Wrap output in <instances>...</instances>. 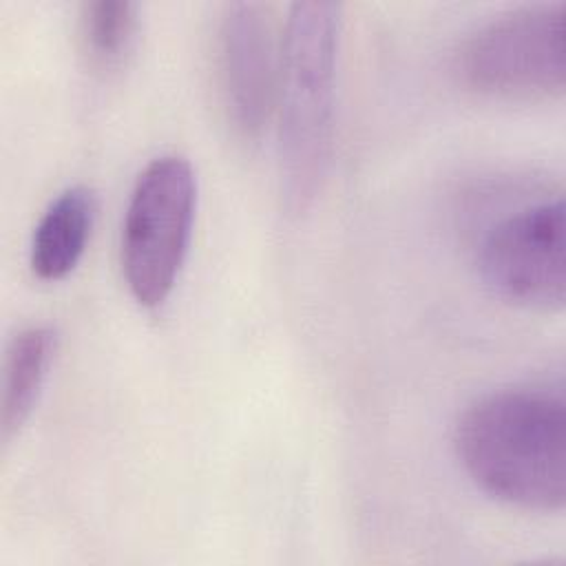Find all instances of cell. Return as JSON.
Returning <instances> with one entry per match:
<instances>
[{
  "mask_svg": "<svg viewBox=\"0 0 566 566\" xmlns=\"http://www.w3.org/2000/svg\"><path fill=\"white\" fill-rule=\"evenodd\" d=\"M197 179L181 155H159L137 175L122 223V274L142 307H159L188 254Z\"/></svg>",
  "mask_w": 566,
  "mask_h": 566,
  "instance_id": "3957f363",
  "label": "cell"
},
{
  "mask_svg": "<svg viewBox=\"0 0 566 566\" xmlns=\"http://www.w3.org/2000/svg\"><path fill=\"white\" fill-rule=\"evenodd\" d=\"M55 354V329L51 325L20 327L4 347L0 436L9 444L31 418Z\"/></svg>",
  "mask_w": 566,
  "mask_h": 566,
  "instance_id": "ba28073f",
  "label": "cell"
},
{
  "mask_svg": "<svg viewBox=\"0 0 566 566\" xmlns=\"http://www.w3.org/2000/svg\"><path fill=\"white\" fill-rule=\"evenodd\" d=\"M564 199L542 197L504 210L480 234L475 265L502 301L557 312L566 301Z\"/></svg>",
  "mask_w": 566,
  "mask_h": 566,
  "instance_id": "5b68a950",
  "label": "cell"
},
{
  "mask_svg": "<svg viewBox=\"0 0 566 566\" xmlns=\"http://www.w3.org/2000/svg\"><path fill=\"white\" fill-rule=\"evenodd\" d=\"M455 455L489 497L535 513L566 502V402L562 385L506 387L458 418Z\"/></svg>",
  "mask_w": 566,
  "mask_h": 566,
  "instance_id": "6da1fadb",
  "label": "cell"
},
{
  "mask_svg": "<svg viewBox=\"0 0 566 566\" xmlns=\"http://www.w3.org/2000/svg\"><path fill=\"white\" fill-rule=\"evenodd\" d=\"M97 201L88 186L64 188L40 214L29 243V265L40 281L66 279L84 256Z\"/></svg>",
  "mask_w": 566,
  "mask_h": 566,
  "instance_id": "52a82bcc",
  "label": "cell"
},
{
  "mask_svg": "<svg viewBox=\"0 0 566 566\" xmlns=\"http://www.w3.org/2000/svg\"><path fill=\"white\" fill-rule=\"evenodd\" d=\"M221 108L239 142H256L276 106L281 38L272 13L259 2L223 7L214 42Z\"/></svg>",
  "mask_w": 566,
  "mask_h": 566,
  "instance_id": "8992f818",
  "label": "cell"
},
{
  "mask_svg": "<svg viewBox=\"0 0 566 566\" xmlns=\"http://www.w3.org/2000/svg\"><path fill=\"white\" fill-rule=\"evenodd\" d=\"M564 55V4H533L475 29L455 53V71L484 97L555 99L566 88Z\"/></svg>",
  "mask_w": 566,
  "mask_h": 566,
  "instance_id": "277c9868",
  "label": "cell"
},
{
  "mask_svg": "<svg viewBox=\"0 0 566 566\" xmlns=\"http://www.w3.org/2000/svg\"><path fill=\"white\" fill-rule=\"evenodd\" d=\"M340 27L338 2H296L281 31L279 186L290 217L314 203L329 168Z\"/></svg>",
  "mask_w": 566,
  "mask_h": 566,
  "instance_id": "7a4b0ae2",
  "label": "cell"
},
{
  "mask_svg": "<svg viewBox=\"0 0 566 566\" xmlns=\"http://www.w3.org/2000/svg\"><path fill=\"white\" fill-rule=\"evenodd\" d=\"M137 4L128 0H91L80 7L77 38L91 69L111 71L128 55L137 33Z\"/></svg>",
  "mask_w": 566,
  "mask_h": 566,
  "instance_id": "9c48e42d",
  "label": "cell"
}]
</instances>
